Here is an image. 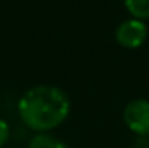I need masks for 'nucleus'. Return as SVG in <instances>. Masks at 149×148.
<instances>
[{"mask_svg": "<svg viewBox=\"0 0 149 148\" xmlns=\"http://www.w3.org/2000/svg\"><path fill=\"white\" fill-rule=\"evenodd\" d=\"M72 102L65 91L52 84H38L27 89L17 100L19 118L35 134L49 132L65 123Z\"/></svg>", "mask_w": 149, "mask_h": 148, "instance_id": "f257e3e1", "label": "nucleus"}, {"mask_svg": "<svg viewBox=\"0 0 149 148\" xmlns=\"http://www.w3.org/2000/svg\"><path fill=\"white\" fill-rule=\"evenodd\" d=\"M122 119L129 131L135 135H149V100L148 99H133L124 107Z\"/></svg>", "mask_w": 149, "mask_h": 148, "instance_id": "f03ea898", "label": "nucleus"}, {"mask_svg": "<svg viewBox=\"0 0 149 148\" xmlns=\"http://www.w3.org/2000/svg\"><path fill=\"white\" fill-rule=\"evenodd\" d=\"M148 34H149V29L144 21L129 18V19L122 21L118 26L114 38L119 46L125 49H138L148 40Z\"/></svg>", "mask_w": 149, "mask_h": 148, "instance_id": "7ed1b4c3", "label": "nucleus"}, {"mask_svg": "<svg viewBox=\"0 0 149 148\" xmlns=\"http://www.w3.org/2000/svg\"><path fill=\"white\" fill-rule=\"evenodd\" d=\"M29 148H68V145L56 135H51L48 132H38L30 139Z\"/></svg>", "mask_w": 149, "mask_h": 148, "instance_id": "20e7f679", "label": "nucleus"}, {"mask_svg": "<svg viewBox=\"0 0 149 148\" xmlns=\"http://www.w3.org/2000/svg\"><path fill=\"white\" fill-rule=\"evenodd\" d=\"M124 6L135 19H149V0H124Z\"/></svg>", "mask_w": 149, "mask_h": 148, "instance_id": "39448f33", "label": "nucleus"}, {"mask_svg": "<svg viewBox=\"0 0 149 148\" xmlns=\"http://www.w3.org/2000/svg\"><path fill=\"white\" fill-rule=\"evenodd\" d=\"M10 135H11V131H10L8 123H6L5 119L0 118V148L10 140Z\"/></svg>", "mask_w": 149, "mask_h": 148, "instance_id": "423d86ee", "label": "nucleus"}]
</instances>
